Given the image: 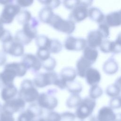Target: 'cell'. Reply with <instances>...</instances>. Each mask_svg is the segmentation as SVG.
<instances>
[{
	"label": "cell",
	"instance_id": "50",
	"mask_svg": "<svg viewBox=\"0 0 121 121\" xmlns=\"http://www.w3.org/2000/svg\"><path fill=\"white\" fill-rule=\"evenodd\" d=\"M4 29L3 27V23L0 20V33Z\"/></svg>",
	"mask_w": 121,
	"mask_h": 121
},
{
	"label": "cell",
	"instance_id": "8",
	"mask_svg": "<svg viewBox=\"0 0 121 121\" xmlns=\"http://www.w3.org/2000/svg\"><path fill=\"white\" fill-rule=\"evenodd\" d=\"M24 45L17 40L14 39L2 44V50L6 53L14 57L22 56L24 54Z\"/></svg>",
	"mask_w": 121,
	"mask_h": 121
},
{
	"label": "cell",
	"instance_id": "2",
	"mask_svg": "<svg viewBox=\"0 0 121 121\" xmlns=\"http://www.w3.org/2000/svg\"><path fill=\"white\" fill-rule=\"evenodd\" d=\"M35 87L32 80L24 79L20 84L18 96L22 98L26 103H34L37 100L40 95Z\"/></svg>",
	"mask_w": 121,
	"mask_h": 121
},
{
	"label": "cell",
	"instance_id": "47",
	"mask_svg": "<svg viewBox=\"0 0 121 121\" xmlns=\"http://www.w3.org/2000/svg\"><path fill=\"white\" fill-rule=\"evenodd\" d=\"M14 0H0V5H6L10 3H12Z\"/></svg>",
	"mask_w": 121,
	"mask_h": 121
},
{
	"label": "cell",
	"instance_id": "15",
	"mask_svg": "<svg viewBox=\"0 0 121 121\" xmlns=\"http://www.w3.org/2000/svg\"><path fill=\"white\" fill-rule=\"evenodd\" d=\"M116 116L113 109L109 106L101 107L96 116L98 121H113Z\"/></svg>",
	"mask_w": 121,
	"mask_h": 121
},
{
	"label": "cell",
	"instance_id": "22",
	"mask_svg": "<svg viewBox=\"0 0 121 121\" xmlns=\"http://www.w3.org/2000/svg\"><path fill=\"white\" fill-rule=\"evenodd\" d=\"M5 66L12 69L16 74L17 77H23L26 73L27 69L21 61L19 62H12L7 63Z\"/></svg>",
	"mask_w": 121,
	"mask_h": 121
},
{
	"label": "cell",
	"instance_id": "27",
	"mask_svg": "<svg viewBox=\"0 0 121 121\" xmlns=\"http://www.w3.org/2000/svg\"><path fill=\"white\" fill-rule=\"evenodd\" d=\"M51 40V39L45 35H38L35 38V44L38 48L46 49L49 50Z\"/></svg>",
	"mask_w": 121,
	"mask_h": 121
},
{
	"label": "cell",
	"instance_id": "33",
	"mask_svg": "<svg viewBox=\"0 0 121 121\" xmlns=\"http://www.w3.org/2000/svg\"><path fill=\"white\" fill-rule=\"evenodd\" d=\"M62 49V44L59 40L56 39H51L49 48V51L51 53H58Z\"/></svg>",
	"mask_w": 121,
	"mask_h": 121
},
{
	"label": "cell",
	"instance_id": "9",
	"mask_svg": "<svg viewBox=\"0 0 121 121\" xmlns=\"http://www.w3.org/2000/svg\"><path fill=\"white\" fill-rule=\"evenodd\" d=\"M21 62L24 63L27 70L33 73L36 74L42 67L41 61L36 56L32 53H25L22 56Z\"/></svg>",
	"mask_w": 121,
	"mask_h": 121
},
{
	"label": "cell",
	"instance_id": "1",
	"mask_svg": "<svg viewBox=\"0 0 121 121\" xmlns=\"http://www.w3.org/2000/svg\"><path fill=\"white\" fill-rule=\"evenodd\" d=\"M39 21L32 17L30 21L23 26L22 29L17 32L14 39L20 42L24 45L30 43L37 36V27Z\"/></svg>",
	"mask_w": 121,
	"mask_h": 121
},
{
	"label": "cell",
	"instance_id": "20",
	"mask_svg": "<svg viewBox=\"0 0 121 121\" xmlns=\"http://www.w3.org/2000/svg\"><path fill=\"white\" fill-rule=\"evenodd\" d=\"M17 93V89L14 84L5 86L1 90L0 97L3 101L6 102L15 98Z\"/></svg>",
	"mask_w": 121,
	"mask_h": 121
},
{
	"label": "cell",
	"instance_id": "31",
	"mask_svg": "<svg viewBox=\"0 0 121 121\" xmlns=\"http://www.w3.org/2000/svg\"><path fill=\"white\" fill-rule=\"evenodd\" d=\"M121 93V89L115 83L109 85L105 89V94L111 98L119 95Z\"/></svg>",
	"mask_w": 121,
	"mask_h": 121
},
{
	"label": "cell",
	"instance_id": "21",
	"mask_svg": "<svg viewBox=\"0 0 121 121\" xmlns=\"http://www.w3.org/2000/svg\"><path fill=\"white\" fill-rule=\"evenodd\" d=\"M77 76V73L76 69L70 67L63 68L59 75V78L67 83L75 80Z\"/></svg>",
	"mask_w": 121,
	"mask_h": 121
},
{
	"label": "cell",
	"instance_id": "7",
	"mask_svg": "<svg viewBox=\"0 0 121 121\" xmlns=\"http://www.w3.org/2000/svg\"><path fill=\"white\" fill-rule=\"evenodd\" d=\"M21 11V7L17 4L10 3L4 6L0 15V21L5 24H11Z\"/></svg>",
	"mask_w": 121,
	"mask_h": 121
},
{
	"label": "cell",
	"instance_id": "13",
	"mask_svg": "<svg viewBox=\"0 0 121 121\" xmlns=\"http://www.w3.org/2000/svg\"><path fill=\"white\" fill-rule=\"evenodd\" d=\"M84 78L87 84L92 86L98 85L100 83L101 80V75L97 69L91 67L86 71Z\"/></svg>",
	"mask_w": 121,
	"mask_h": 121
},
{
	"label": "cell",
	"instance_id": "12",
	"mask_svg": "<svg viewBox=\"0 0 121 121\" xmlns=\"http://www.w3.org/2000/svg\"><path fill=\"white\" fill-rule=\"evenodd\" d=\"M88 8L80 4L73 9L69 16V19L75 23H79L88 17Z\"/></svg>",
	"mask_w": 121,
	"mask_h": 121
},
{
	"label": "cell",
	"instance_id": "29",
	"mask_svg": "<svg viewBox=\"0 0 121 121\" xmlns=\"http://www.w3.org/2000/svg\"><path fill=\"white\" fill-rule=\"evenodd\" d=\"M32 17L31 12L27 10L21 11L17 16V20L18 24L23 26L29 22Z\"/></svg>",
	"mask_w": 121,
	"mask_h": 121
},
{
	"label": "cell",
	"instance_id": "19",
	"mask_svg": "<svg viewBox=\"0 0 121 121\" xmlns=\"http://www.w3.org/2000/svg\"><path fill=\"white\" fill-rule=\"evenodd\" d=\"M104 21L109 27H116L121 25V11H114L108 14Z\"/></svg>",
	"mask_w": 121,
	"mask_h": 121
},
{
	"label": "cell",
	"instance_id": "45",
	"mask_svg": "<svg viewBox=\"0 0 121 121\" xmlns=\"http://www.w3.org/2000/svg\"><path fill=\"white\" fill-rule=\"evenodd\" d=\"M6 61L7 54L3 50H0V66L5 65Z\"/></svg>",
	"mask_w": 121,
	"mask_h": 121
},
{
	"label": "cell",
	"instance_id": "39",
	"mask_svg": "<svg viewBox=\"0 0 121 121\" xmlns=\"http://www.w3.org/2000/svg\"><path fill=\"white\" fill-rule=\"evenodd\" d=\"M109 106L113 109L121 108V95L111 98L109 102Z\"/></svg>",
	"mask_w": 121,
	"mask_h": 121
},
{
	"label": "cell",
	"instance_id": "52",
	"mask_svg": "<svg viewBox=\"0 0 121 121\" xmlns=\"http://www.w3.org/2000/svg\"><path fill=\"white\" fill-rule=\"evenodd\" d=\"M2 106H3V105H2L0 103V113L2 112V111H3Z\"/></svg>",
	"mask_w": 121,
	"mask_h": 121
},
{
	"label": "cell",
	"instance_id": "35",
	"mask_svg": "<svg viewBox=\"0 0 121 121\" xmlns=\"http://www.w3.org/2000/svg\"><path fill=\"white\" fill-rule=\"evenodd\" d=\"M51 52L49 50L46 49L38 48L36 55L39 59V60L43 62L51 57Z\"/></svg>",
	"mask_w": 121,
	"mask_h": 121
},
{
	"label": "cell",
	"instance_id": "6",
	"mask_svg": "<svg viewBox=\"0 0 121 121\" xmlns=\"http://www.w3.org/2000/svg\"><path fill=\"white\" fill-rule=\"evenodd\" d=\"M59 75L54 71L37 73L33 81L36 87L42 88L51 85H54Z\"/></svg>",
	"mask_w": 121,
	"mask_h": 121
},
{
	"label": "cell",
	"instance_id": "49",
	"mask_svg": "<svg viewBox=\"0 0 121 121\" xmlns=\"http://www.w3.org/2000/svg\"><path fill=\"white\" fill-rule=\"evenodd\" d=\"M115 84H116L121 89V76L118 77L115 81L114 82Z\"/></svg>",
	"mask_w": 121,
	"mask_h": 121
},
{
	"label": "cell",
	"instance_id": "5",
	"mask_svg": "<svg viewBox=\"0 0 121 121\" xmlns=\"http://www.w3.org/2000/svg\"><path fill=\"white\" fill-rule=\"evenodd\" d=\"M57 92L55 89H50L46 92L40 94L37 100V104L42 109L53 111L58 104V100L54 95Z\"/></svg>",
	"mask_w": 121,
	"mask_h": 121
},
{
	"label": "cell",
	"instance_id": "40",
	"mask_svg": "<svg viewBox=\"0 0 121 121\" xmlns=\"http://www.w3.org/2000/svg\"><path fill=\"white\" fill-rule=\"evenodd\" d=\"M63 5L69 10H72L80 3V0H63Z\"/></svg>",
	"mask_w": 121,
	"mask_h": 121
},
{
	"label": "cell",
	"instance_id": "30",
	"mask_svg": "<svg viewBox=\"0 0 121 121\" xmlns=\"http://www.w3.org/2000/svg\"><path fill=\"white\" fill-rule=\"evenodd\" d=\"M66 88L68 91L71 94H79L82 92L83 86L79 82L74 80L67 83Z\"/></svg>",
	"mask_w": 121,
	"mask_h": 121
},
{
	"label": "cell",
	"instance_id": "36",
	"mask_svg": "<svg viewBox=\"0 0 121 121\" xmlns=\"http://www.w3.org/2000/svg\"><path fill=\"white\" fill-rule=\"evenodd\" d=\"M97 30L102 35L104 39L107 38L110 35L109 26L104 21L103 22L99 24Z\"/></svg>",
	"mask_w": 121,
	"mask_h": 121
},
{
	"label": "cell",
	"instance_id": "32",
	"mask_svg": "<svg viewBox=\"0 0 121 121\" xmlns=\"http://www.w3.org/2000/svg\"><path fill=\"white\" fill-rule=\"evenodd\" d=\"M88 94L90 98L95 100L100 98L103 95V91L102 88L98 85H93L91 86Z\"/></svg>",
	"mask_w": 121,
	"mask_h": 121
},
{
	"label": "cell",
	"instance_id": "28",
	"mask_svg": "<svg viewBox=\"0 0 121 121\" xmlns=\"http://www.w3.org/2000/svg\"><path fill=\"white\" fill-rule=\"evenodd\" d=\"M82 99L79 94H71L66 100V106L70 109L77 108L80 104Z\"/></svg>",
	"mask_w": 121,
	"mask_h": 121
},
{
	"label": "cell",
	"instance_id": "44",
	"mask_svg": "<svg viewBox=\"0 0 121 121\" xmlns=\"http://www.w3.org/2000/svg\"><path fill=\"white\" fill-rule=\"evenodd\" d=\"M34 0H16L17 5L21 8H27L31 6Z\"/></svg>",
	"mask_w": 121,
	"mask_h": 121
},
{
	"label": "cell",
	"instance_id": "51",
	"mask_svg": "<svg viewBox=\"0 0 121 121\" xmlns=\"http://www.w3.org/2000/svg\"><path fill=\"white\" fill-rule=\"evenodd\" d=\"M34 121H46L45 118H42V117H39L36 119H35Z\"/></svg>",
	"mask_w": 121,
	"mask_h": 121
},
{
	"label": "cell",
	"instance_id": "4",
	"mask_svg": "<svg viewBox=\"0 0 121 121\" xmlns=\"http://www.w3.org/2000/svg\"><path fill=\"white\" fill-rule=\"evenodd\" d=\"M49 25L57 31L67 35L72 34L76 28L74 22L69 19H64L60 16L55 14L52 17Z\"/></svg>",
	"mask_w": 121,
	"mask_h": 121
},
{
	"label": "cell",
	"instance_id": "3",
	"mask_svg": "<svg viewBox=\"0 0 121 121\" xmlns=\"http://www.w3.org/2000/svg\"><path fill=\"white\" fill-rule=\"evenodd\" d=\"M96 105L95 100L86 96L82 99L79 105L76 108L75 114L77 118L83 121L92 115Z\"/></svg>",
	"mask_w": 121,
	"mask_h": 121
},
{
	"label": "cell",
	"instance_id": "18",
	"mask_svg": "<svg viewBox=\"0 0 121 121\" xmlns=\"http://www.w3.org/2000/svg\"><path fill=\"white\" fill-rule=\"evenodd\" d=\"M92 64L89 60L81 56L77 61L76 70L77 75L81 78H84L87 70L92 67Z\"/></svg>",
	"mask_w": 121,
	"mask_h": 121
},
{
	"label": "cell",
	"instance_id": "23",
	"mask_svg": "<svg viewBox=\"0 0 121 121\" xmlns=\"http://www.w3.org/2000/svg\"><path fill=\"white\" fill-rule=\"evenodd\" d=\"M54 15V13L52 9L45 6L40 10L38 17L41 22L49 25Z\"/></svg>",
	"mask_w": 121,
	"mask_h": 121
},
{
	"label": "cell",
	"instance_id": "25",
	"mask_svg": "<svg viewBox=\"0 0 121 121\" xmlns=\"http://www.w3.org/2000/svg\"><path fill=\"white\" fill-rule=\"evenodd\" d=\"M82 56L94 64L98 58V52L96 48L86 46L83 50Z\"/></svg>",
	"mask_w": 121,
	"mask_h": 121
},
{
	"label": "cell",
	"instance_id": "17",
	"mask_svg": "<svg viewBox=\"0 0 121 121\" xmlns=\"http://www.w3.org/2000/svg\"><path fill=\"white\" fill-rule=\"evenodd\" d=\"M102 69L104 73L108 75H113L117 72L119 65L113 56H111L104 63Z\"/></svg>",
	"mask_w": 121,
	"mask_h": 121
},
{
	"label": "cell",
	"instance_id": "48",
	"mask_svg": "<svg viewBox=\"0 0 121 121\" xmlns=\"http://www.w3.org/2000/svg\"><path fill=\"white\" fill-rule=\"evenodd\" d=\"M114 41L119 46L121 47V32L118 34L115 41Z\"/></svg>",
	"mask_w": 121,
	"mask_h": 121
},
{
	"label": "cell",
	"instance_id": "26",
	"mask_svg": "<svg viewBox=\"0 0 121 121\" xmlns=\"http://www.w3.org/2000/svg\"><path fill=\"white\" fill-rule=\"evenodd\" d=\"M37 118L39 117L30 108L27 107L26 110L20 112L17 117V121H34Z\"/></svg>",
	"mask_w": 121,
	"mask_h": 121
},
{
	"label": "cell",
	"instance_id": "34",
	"mask_svg": "<svg viewBox=\"0 0 121 121\" xmlns=\"http://www.w3.org/2000/svg\"><path fill=\"white\" fill-rule=\"evenodd\" d=\"M42 64L43 69L47 71H53L54 69L55 68L57 62L54 58L50 57L46 60L42 62Z\"/></svg>",
	"mask_w": 121,
	"mask_h": 121
},
{
	"label": "cell",
	"instance_id": "14",
	"mask_svg": "<svg viewBox=\"0 0 121 121\" xmlns=\"http://www.w3.org/2000/svg\"><path fill=\"white\" fill-rule=\"evenodd\" d=\"M103 40L104 38L98 30L91 31L87 34V45L91 47L96 48L99 47Z\"/></svg>",
	"mask_w": 121,
	"mask_h": 121
},
{
	"label": "cell",
	"instance_id": "46",
	"mask_svg": "<svg viewBox=\"0 0 121 121\" xmlns=\"http://www.w3.org/2000/svg\"><path fill=\"white\" fill-rule=\"evenodd\" d=\"M93 1V0H80V4H83L88 8L92 5Z\"/></svg>",
	"mask_w": 121,
	"mask_h": 121
},
{
	"label": "cell",
	"instance_id": "41",
	"mask_svg": "<svg viewBox=\"0 0 121 121\" xmlns=\"http://www.w3.org/2000/svg\"><path fill=\"white\" fill-rule=\"evenodd\" d=\"M45 119L46 121H60V113L55 111H51L48 113V114Z\"/></svg>",
	"mask_w": 121,
	"mask_h": 121
},
{
	"label": "cell",
	"instance_id": "10",
	"mask_svg": "<svg viewBox=\"0 0 121 121\" xmlns=\"http://www.w3.org/2000/svg\"><path fill=\"white\" fill-rule=\"evenodd\" d=\"M26 106V102L21 97L14 98L11 100L5 102L3 104V111L11 114L24 111Z\"/></svg>",
	"mask_w": 121,
	"mask_h": 121
},
{
	"label": "cell",
	"instance_id": "37",
	"mask_svg": "<svg viewBox=\"0 0 121 121\" xmlns=\"http://www.w3.org/2000/svg\"><path fill=\"white\" fill-rule=\"evenodd\" d=\"M40 3L52 9L57 8L61 4L60 0H38Z\"/></svg>",
	"mask_w": 121,
	"mask_h": 121
},
{
	"label": "cell",
	"instance_id": "54",
	"mask_svg": "<svg viewBox=\"0 0 121 121\" xmlns=\"http://www.w3.org/2000/svg\"><path fill=\"white\" fill-rule=\"evenodd\" d=\"M80 121H81V120H80Z\"/></svg>",
	"mask_w": 121,
	"mask_h": 121
},
{
	"label": "cell",
	"instance_id": "53",
	"mask_svg": "<svg viewBox=\"0 0 121 121\" xmlns=\"http://www.w3.org/2000/svg\"><path fill=\"white\" fill-rule=\"evenodd\" d=\"M3 87V85L1 81V79H0V88H2Z\"/></svg>",
	"mask_w": 121,
	"mask_h": 121
},
{
	"label": "cell",
	"instance_id": "11",
	"mask_svg": "<svg viewBox=\"0 0 121 121\" xmlns=\"http://www.w3.org/2000/svg\"><path fill=\"white\" fill-rule=\"evenodd\" d=\"M87 46L86 40L83 38H77L69 36L65 40L64 46L69 51H80Z\"/></svg>",
	"mask_w": 121,
	"mask_h": 121
},
{
	"label": "cell",
	"instance_id": "43",
	"mask_svg": "<svg viewBox=\"0 0 121 121\" xmlns=\"http://www.w3.org/2000/svg\"><path fill=\"white\" fill-rule=\"evenodd\" d=\"M0 121H15L13 114L2 111L0 113Z\"/></svg>",
	"mask_w": 121,
	"mask_h": 121
},
{
	"label": "cell",
	"instance_id": "55",
	"mask_svg": "<svg viewBox=\"0 0 121 121\" xmlns=\"http://www.w3.org/2000/svg\"></svg>",
	"mask_w": 121,
	"mask_h": 121
},
{
	"label": "cell",
	"instance_id": "38",
	"mask_svg": "<svg viewBox=\"0 0 121 121\" xmlns=\"http://www.w3.org/2000/svg\"><path fill=\"white\" fill-rule=\"evenodd\" d=\"M14 39L12 34L8 30L4 29L0 33V41L3 43L9 42Z\"/></svg>",
	"mask_w": 121,
	"mask_h": 121
},
{
	"label": "cell",
	"instance_id": "16",
	"mask_svg": "<svg viewBox=\"0 0 121 121\" xmlns=\"http://www.w3.org/2000/svg\"><path fill=\"white\" fill-rule=\"evenodd\" d=\"M100 51L104 53H112L116 54L121 52V48L117 45L115 41L104 39L99 46Z\"/></svg>",
	"mask_w": 121,
	"mask_h": 121
},
{
	"label": "cell",
	"instance_id": "42",
	"mask_svg": "<svg viewBox=\"0 0 121 121\" xmlns=\"http://www.w3.org/2000/svg\"><path fill=\"white\" fill-rule=\"evenodd\" d=\"M60 121H74L76 117L75 113L69 111H66L60 113Z\"/></svg>",
	"mask_w": 121,
	"mask_h": 121
},
{
	"label": "cell",
	"instance_id": "24",
	"mask_svg": "<svg viewBox=\"0 0 121 121\" xmlns=\"http://www.w3.org/2000/svg\"><path fill=\"white\" fill-rule=\"evenodd\" d=\"M88 17L94 22L100 24L105 19V16L101 10L96 7H92L88 9Z\"/></svg>",
	"mask_w": 121,
	"mask_h": 121
}]
</instances>
